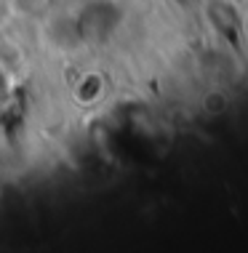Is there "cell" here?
<instances>
[{
  "label": "cell",
  "mask_w": 248,
  "mask_h": 253,
  "mask_svg": "<svg viewBox=\"0 0 248 253\" xmlns=\"http://www.w3.org/2000/svg\"><path fill=\"white\" fill-rule=\"evenodd\" d=\"M224 107H227V99H224V96H219V93H211V96L205 99V109H208L211 115L222 112Z\"/></svg>",
  "instance_id": "cell-1"
}]
</instances>
